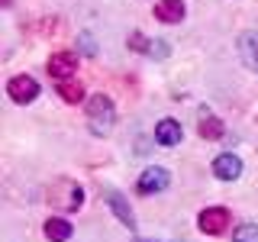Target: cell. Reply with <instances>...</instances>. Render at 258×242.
<instances>
[{
	"label": "cell",
	"instance_id": "9",
	"mask_svg": "<svg viewBox=\"0 0 258 242\" xmlns=\"http://www.w3.org/2000/svg\"><path fill=\"white\" fill-rule=\"evenodd\" d=\"M71 232H75L71 223L61 220V216H48V220H45V239L48 242H68Z\"/></svg>",
	"mask_w": 258,
	"mask_h": 242
},
{
	"label": "cell",
	"instance_id": "4",
	"mask_svg": "<svg viewBox=\"0 0 258 242\" xmlns=\"http://www.w3.org/2000/svg\"><path fill=\"white\" fill-rule=\"evenodd\" d=\"M7 94H10V100H16V103H32L39 97V84L26 75H16V78H10V84H7Z\"/></svg>",
	"mask_w": 258,
	"mask_h": 242
},
{
	"label": "cell",
	"instance_id": "2",
	"mask_svg": "<svg viewBox=\"0 0 258 242\" xmlns=\"http://www.w3.org/2000/svg\"><path fill=\"white\" fill-rule=\"evenodd\" d=\"M48 204L55 210H64V213H78L81 204H84V191H81L78 181L61 177V181H55L52 188H48Z\"/></svg>",
	"mask_w": 258,
	"mask_h": 242
},
{
	"label": "cell",
	"instance_id": "16",
	"mask_svg": "<svg viewBox=\"0 0 258 242\" xmlns=\"http://www.w3.org/2000/svg\"><path fill=\"white\" fill-rule=\"evenodd\" d=\"M129 45H133V48H139V52H145V48H152L149 42H145V39L139 36V32H133V36H129Z\"/></svg>",
	"mask_w": 258,
	"mask_h": 242
},
{
	"label": "cell",
	"instance_id": "1",
	"mask_svg": "<svg viewBox=\"0 0 258 242\" xmlns=\"http://www.w3.org/2000/svg\"><path fill=\"white\" fill-rule=\"evenodd\" d=\"M113 123H116V107H113V100L110 97H103V94H97L87 100V126H91V133L94 136H107Z\"/></svg>",
	"mask_w": 258,
	"mask_h": 242
},
{
	"label": "cell",
	"instance_id": "13",
	"mask_svg": "<svg viewBox=\"0 0 258 242\" xmlns=\"http://www.w3.org/2000/svg\"><path fill=\"white\" fill-rule=\"evenodd\" d=\"M200 136H204V139H220V136H223V123L216 116H200Z\"/></svg>",
	"mask_w": 258,
	"mask_h": 242
},
{
	"label": "cell",
	"instance_id": "14",
	"mask_svg": "<svg viewBox=\"0 0 258 242\" xmlns=\"http://www.w3.org/2000/svg\"><path fill=\"white\" fill-rule=\"evenodd\" d=\"M232 242H258V226L255 223H242L236 232H232Z\"/></svg>",
	"mask_w": 258,
	"mask_h": 242
},
{
	"label": "cell",
	"instance_id": "8",
	"mask_svg": "<svg viewBox=\"0 0 258 242\" xmlns=\"http://www.w3.org/2000/svg\"><path fill=\"white\" fill-rule=\"evenodd\" d=\"M155 20H161V23H181L184 20V0H158V4H155Z\"/></svg>",
	"mask_w": 258,
	"mask_h": 242
},
{
	"label": "cell",
	"instance_id": "10",
	"mask_svg": "<svg viewBox=\"0 0 258 242\" xmlns=\"http://www.w3.org/2000/svg\"><path fill=\"white\" fill-rule=\"evenodd\" d=\"M155 142L158 145H177L181 142V123L177 119H161L155 126Z\"/></svg>",
	"mask_w": 258,
	"mask_h": 242
},
{
	"label": "cell",
	"instance_id": "6",
	"mask_svg": "<svg viewBox=\"0 0 258 242\" xmlns=\"http://www.w3.org/2000/svg\"><path fill=\"white\" fill-rule=\"evenodd\" d=\"M168 181H171V174L165 168H145L139 174V181H136V188H139V194H158L168 188Z\"/></svg>",
	"mask_w": 258,
	"mask_h": 242
},
{
	"label": "cell",
	"instance_id": "3",
	"mask_svg": "<svg viewBox=\"0 0 258 242\" xmlns=\"http://www.w3.org/2000/svg\"><path fill=\"white\" fill-rule=\"evenodd\" d=\"M197 223L207 236H223V232L229 229V210L226 207H207L204 213L197 216Z\"/></svg>",
	"mask_w": 258,
	"mask_h": 242
},
{
	"label": "cell",
	"instance_id": "11",
	"mask_svg": "<svg viewBox=\"0 0 258 242\" xmlns=\"http://www.w3.org/2000/svg\"><path fill=\"white\" fill-rule=\"evenodd\" d=\"M239 55L252 71H258V32H245L239 39Z\"/></svg>",
	"mask_w": 258,
	"mask_h": 242
},
{
	"label": "cell",
	"instance_id": "5",
	"mask_svg": "<svg viewBox=\"0 0 258 242\" xmlns=\"http://www.w3.org/2000/svg\"><path fill=\"white\" fill-rule=\"evenodd\" d=\"M75 71H78V55L75 52H55L52 58H48V75L55 81L75 78Z\"/></svg>",
	"mask_w": 258,
	"mask_h": 242
},
{
	"label": "cell",
	"instance_id": "15",
	"mask_svg": "<svg viewBox=\"0 0 258 242\" xmlns=\"http://www.w3.org/2000/svg\"><path fill=\"white\" fill-rule=\"evenodd\" d=\"M110 204H113V210H116V213H119V220L133 226V213H129V210H126V204H123V200L116 197V194H110Z\"/></svg>",
	"mask_w": 258,
	"mask_h": 242
},
{
	"label": "cell",
	"instance_id": "12",
	"mask_svg": "<svg viewBox=\"0 0 258 242\" xmlns=\"http://www.w3.org/2000/svg\"><path fill=\"white\" fill-rule=\"evenodd\" d=\"M58 97L64 103H81L84 100V87H81V81H75V78L58 81Z\"/></svg>",
	"mask_w": 258,
	"mask_h": 242
},
{
	"label": "cell",
	"instance_id": "7",
	"mask_svg": "<svg viewBox=\"0 0 258 242\" xmlns=\"http://www.w3.org/2000/svg\"><path fill=\"white\" fill-rule=\"evenodd\" d=\"M213 174L220 177V181H236L242 174V158L232 155V152H223V155L213 158Z\"/></svg>",
	"mask_w": 258,
	"mask_h": 242
}]
</instances>
